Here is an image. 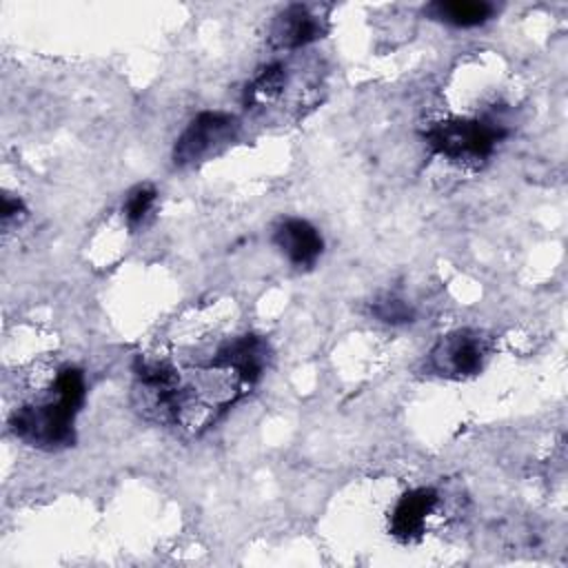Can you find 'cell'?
<instances>
[{"mask_svg":"<svg viewBox=\"0 0 568 568\" xmlns=\"http://www.w3.org/2000/svg\"><path fill=\"white\" fill-rule=\"evenodd\" d=\"M87 384L82 371L67 366L60 368L51 390L40 402H29L13 410L11 430L22 442L44 448L58 450L73 444V424L84 404Z\"/></svg>","mask_w":568,"mask_h":568,"instance_id":"6da1fadb","label":"cell"},{"mask_svg":"<svg viewBox=\"0 0 568 568\" xmlns=\"http://www.w3.org/2000/svg\"><path fill=\"white\" fill-rule=\"evenodd\" d=\"M501 122L486 118H450L430 124L424 133L426 144L439 158L464 164L479 166L493 155L499 140L506 138Z\"/></svg>","mask_w":568,"mask_h":568,"instance_id":"7a4b0ae2","label":"cell"},{"mask_svg":"<svg viewBox=\"0 0 568 568\" xmlns=\"http://www.w3.org/2000/svg\"><path fill=\"white\" fill-rule=\"evenodd\" d=\"M237 133V120L224 111L197 113L173 146V162L178 166L195 164L211 153L226 146Z\"/></svg>","mask_w":568,"mask_h":568,"instance_id":"3957f363","label":"cell"},{"mask_svg":"<svg viewBox=\"0 0 568 568\" xmlns=\"http://www.w3.org/2000/svg\"><path fill=\"white\" fill-rule=\"evenodd\" d=\"M488 357V342L479 331L459 328L437 339L428 353V368L442 377L462 379L481 371Z\"/></svg>","mask_w":568,"mask_h":568,"instance_id":"277c9868","label":"cell"},{"mask_svg":"<svg viewBox=\"0 0 568 568\" xmlns=\"http://www.w3.org/2000/svg\"><path fill=\"white\" fill-rule=\"evenodd\" d=\"M437 506L439 493L435 488L419 486L404 493L388 515L390 535L404 544L417 541L426 532L430 517L437 513Z\"/></svg>","mask_w":568,"mask_h":568,"instance_id":"5b68a950","label":"cell"},{"mask_svg":"<svg viewBox=\"0 0 568 568\" xmlns=\"http://www.w3.org/2000/svg\"><path fill=\"white\" fill-rule=\"evenodd\" d=\"M273 240L277 248L288 257V262L300 268L313 266L324 251V240L320 231L311 222L300 217L282 220L275 226Z\"/></svg>","mask_w":568,"mask_h":568,"instance_id":"8992f818","label":"cell"},{"mask_svg":"<svg viewBox=\"0 0 568 568\" xmlns=\"http://www.w3.org/2000/svg\"><path fill=\"white\" fill-rule=\"evenodd\" d=\"M322 20L306 4L286 7L271 24V42L277 49H300L322 38Z\"/></svg>","mask_w":568,"mask_h":568,"instance_id":"52a82bcc","label":"cell"},{"mask_svg":"<svg viewBox=\"0 0 568 568\" xmlns=\"http://www.w3.org/2000/svg\"><path fill=\"white\" fill-rule=\"evenodd\" d=\"M426 13L450 27H479L495 16V4L486 0H439L428 4Z\"/></svg>","mask_w":568,"mask_h":568,"instance_id":"ba28073f","label":"cell"},{"mask_svg":"<svg viewBox=\"0 0 568 568\" xmlns=\"http://www.w3.org/2000/svg\"><path fill=\"white\" fill-rule=\"evenodd\" d=\"M288 71L282 62H271L251 80V84L244 91V104L246 106H264L273 100H277L286 87Z\"/></svg>","mask_w":568,"mask_h":568,"instance_id":"9c48e42d","label":"cell"},{"mask_svg":"<svg viewBox=\"0 0 568 568\" xmlns=\"http://www.w3.org/2000/svg\"><path fill=\"white\" fill-rule=\"evenodd\" d=\"M371 315L384 324L399 326V324H410L415 320V308L397 295H382L373 300Z\"/></svg>","mask_w":568,"mask_h":568,"instance_id":"30bf717a","label":"cell"},{"mask_svg":"<svg viewBox=\"0 0 568 568\" xmlns=\"http://www.w3.org/2000/svg\"><path fill=\"white\" fill-rule=\"evenodd\" d=\"M155 200H158V191H155L151 184H140V186H135V189L126 195V202H124V206H122L129 226H140V224L149 217V213L153 211Z\"/></svg>","mask_w":568,"mask_h":568,"instance_id":"8fae6325","label":"cell"},{"mask_svg":"<svg viewBox=\"0 0 568 568\" xmlns=\"http://www.w3.org/2000/svg\"><path fill=\"white\" fill-rule=\"evenodd\" d=\"M24 217V206L18 197L11 195H2V211H0V220H2V229L7 231L11 224H18Z\"/></svg>","mask_w":568,"mask_h":568,"instance_id":"7c38bea8","label":"cell"}]
</instances>
